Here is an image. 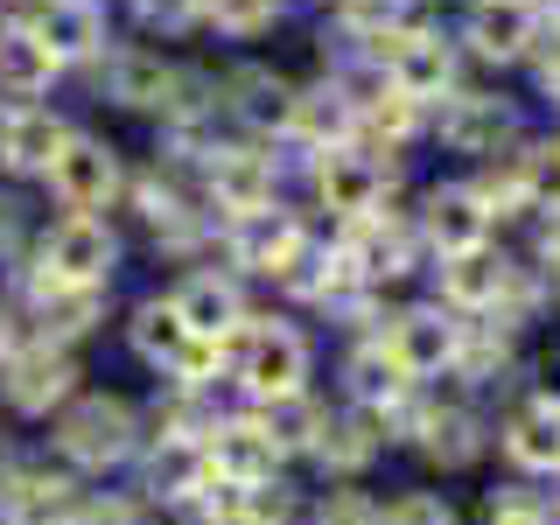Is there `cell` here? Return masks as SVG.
Here are the masks:
<instances>
[{"label":"cell","mask_w":560,"mask_h":525,"mask_svg":"<svg viewBox=\"0 0 560 525\" xmlns=\"http://www.w3.org/2000/svg\"><path fill=\"white\" fill-rule=\"evenodd\" d=\"M218 364H232V378L245 385V399L253 407H273V399H294L308 393V337L294 323H245L232 329V337L218 343Z\"/></svg>","instance_id":"obj_1"},{"label":"cell","mask_w":560,"mask_h":525,"mask_svg":"<svg viewBox=\"0 0 560 525\" xmlns=\"http://www.w3.org/2000/svg\"><path fill=\"white\" fill-rule=\"evenodd\" d=\"M378 343H385V358L399 364L407 385H434V378H455L463 343H469V323L448 315L442 302H420V308H399L393 323H385Z\"/></svg>","instance_id":"obj_2"},{"label":"cell","mask_w":560,"mask_h":525,"mask_svg":"<svg viewBox=\"0 0 560 525\" xmlns=\"http://www.w3.org/2000/svg\"><path fill=\"white\" fill-rule=\"evenodd\" d=\"M57 448L78 469H113L140 448V413L119 393H92V399H70L57 420Z\"/></svg>","instance_id":"obj_3"},{"label":"cell","mask_w":560,"mask_h":525,"mask_svg":"<svg viewBox=\"0 0 560 525\" xmlns=\"http://www.w3.org/2000/svg\"><path fill=\"white\" fill-rule=\"evenodd\" d=\"M127 337H133V350L154 364V372H168L183 385H203L210 372H218V343L189 337V323L175 315V302H140L133 323H127Z\"/></svg>","instance_id":"obj_4"},{"label":"cell","mask_w":560,"mask_h":525,"mask_svg":"<svg viewBox=\"0 0 560 525\" xmlns=\"http://www.w3.org/2000/svg\"><path fill=\"white\" fill-rule=\"evenodd\" d=\"M518 302V267L504 253H490V245H477V253H455L442 259V308L448 315H512Z\"/></svg>","instance_id":"obj_5"},{"label":"cell","mask_w":560,"mask_h":525,"mask_svg":"<svg viewBox=\"0 0 560 525\" xmlns=\"http://www.w3.org/2000/svg\"><path fill=\"white\" fill-rule=\"evenodd\" d=\"M203 455H210V483H232V490H267L280 477V448L267 442V428L253 413L218 420L203 434Z\"/></svg>","instance_id":"obj_6"},{"label":"cell","mask_w":560,"mask_h":525,"mask_svg":"<svg viewBox=\"0 0 560 525\" xmlns=\"http://www.w3.org/2000/svg\"><path fill=\"white\" fill-rule=\"evenodd\" d=\"M113 253L119 245L98 218H63L57 232L43 238V280H57V288H105Z\"/></svg>","instance_id":"obj_7"},{"label":"cell","mask_w":560,"mask_h":525,"mask_svg":"<svg viewBox=\"0 0 560 525\" xmlns=\"http://www.w3.org/2000/svg\"><path fill=\"white\" fill-rule=\"evenodd\" d=\"M498 448H504V463H512L518 477H533V483L560 477V399L539 393V399H525L518 413H504Z\"/></svg>","instance_id":"obj_8"},{"label":"cell","mask_w":560,"mask_h":525,"mask_svg":"<svg viewBox=\"0 0 560 525\" xmlns=\"http://www.w3.org/2000/svg\"><path fill=\"white\" fill-rule=\"evenodd\" d=\"M43 175L70 203V218H92V210H105L113 189H119V162H113V148H98V140H63V154Z\"/></svg>","instance_id":"obj_9"},{"label":"cell","mask_w":560,"mask_h":525,"mask_svg":"<svg viewBox=\"0 0 560 525\" xmlns=\"http://www.w3.org/2000/svg\"><path fill=\"white\" fill-rule=\"evenodd\" d=\"M315 189H323V203L337 210V218H378L385 203V168L378 154H358V148H323V162H315Z\"/></svg>","instance_id":"obj_10"},{"label":"cell","mask_w":560,"mask_h":525,"mask_svg":"<svg viewBox=\"0 0 560 525\" xmlns=\"http://www.w3.org/2000/svg\"><path fill=\"white\" fill-rule=\"evenodd\" d=\"M393 442V434L378 428V413H358V407H343V413H323V428H315V442H308V455L329 469L337 483H350V477H364V469L378 463V448Z\"/></svg>","instance_id":"obj_11"},{"label":"cell","mask_w":560,"mask_h":525,"mask_svg":"<svg viewBox=\"0 0 560 525\" xmlns=\"http://www.w3.org/2000/svg\"><path fill=\"white\" fill-rule=\"evenodd\" d=\"M420 238H428L442 259L477 253V245H490V210L477 203L469 183H448V189H434V197L420 203Z\"/></svg>","instance_id":"obj_12"},{"label":"cell","mask_w":560,"mask_h":525,"mask_svg":"<svg viewBox=\"0 0 560 525\" xmlns=\"http://www.w3.org/2000/svg\"><path fill=\"white\" fill-rule=\"evenodd\" d=\"M70 393H78V364H70L57 343H35V350H14L8 358V399L22 413L70 407Z\"/></svg>","instance_id":"obj_13"},{"label":"cell","mask_w":560,"mask_h":525,"mask_svg":"<svg viewBox=\"0 0 560 525\" xmlns=\"http://www.w3.org/2000/svg\"><path fill=\"white\" fill-rule=\"evenodd\" d=\"M385 78H393V92H399V98L428 105V98H442L448 84H455V49H448L434 28L399 35V43H393V57H385Z\"/></svg>","instance_id":"obj_14"},{"label":"cell","mask_w":560,"mask_h":525,"mask_svg":"<svg viewBox=\"0 0 560 525\" xmlns=\"http://www.w3.org/2000/svg\"><path fill=\"white\" fill-rule=\"evenodd\" d=\"M210 197H218V210H232V218L273 210V154L218 148V154H210Z\"/></svg>","instance_id":"obj_15"},{"label":"cell","mask_w":560,"mask_h":525,"mask_svg":"<svg viewBox=\"0 0 560 525\" xmlns=\"http://www.w3.org/2000/svg\"><path fill=\"white\" fill-rule=\"evenodd\" d=\"M168 302H175V315L189 323V337H203V343H224V337L245 323L238 280H224V273H189L183 288L168 294Z\"/></svg>","instance_id":"obj_16"},{"label":"cell","mask_w":560,"mask_h":525,"mask_svg":"<svg viewBox=\"0 0 560 525\" xmlns=\"http://www.w3.org/2000/svg\"><path fill=\"white\" fill-rule=\"evenodd\" d=\"M343 385H350V407H358V413H378V428H385V420H393L399 407H407V393H413V385L399 378V364L385 358V343H378V337H372V343H358V350L343 358Z\"/></svg>","instance_id":"obj_17"},{"label":"cell","mask_w":560,"mask_h":525,"mask_svg":"<svg viewBox=\"0 0 560 525\" xmlns=\"http://www.w3.org/2000/svg\"><path fill=\"white\" fill-rule=\"evenodd\" d=\"M210 490V455L203 442H183V434H162L148 455V498L154 504H197Z\"/></svg>","instance_id":"obj_18"},{"label":"cell","mask_w":560,"mask_h":525,"mask_svg":"<svg viewBox=\"0 0 560 525\" xmlns=\"http://www.w3.org/2000/svg\"><path fill=\"white\" fill-rule=\"evenodd\" d=\"M294 245H302V224H294L288 210H253V218H232V267H245V273H280Z\"/></svg>","instance_id":"obj_19"},{"label":"cell","mask_w":560,"mask_h":525,"mask_svg":"<svg viewBox=\"0 0 560 525\" xmlns=\"http://www.w3.org/2000/svg\"><path fill=\"white\" fill-rule=\"evenodd\" d=\"M469 49L490 63H512L533 49V14L525 0H469Z\"/></svg>","instance_id":"obj_20"},{"label":"cell","mask_w":560,"mask_h":525,"mask_svg":"<svg viewBox=\"0 0 560 525\" xmlns=\"http://www.w3.org/2000/svg\"><path fill=\"white\" fill-rule=\"evenodd\" d=\"M442 140H448L455 154H498L504 140H512V105H498V98H483V92L448 98V113H442Z\"/></svg>","instance_id":"obj_21"},{"label":"cell","mask_w":560,"mask_h":525,"mask_svg":"<svg viewBox=\"0 0 560 525\" xmlns=\"http://www.w3.org/2000/svg\"><path fill=\"white\" fill-rule=\"evenodd\" d=\"M343 253H350V267H358L364 288H378V280H399L413 267V238L399 232L393 218H358V232L343 238Z\"/></svg>","instance_id":"obj_22"},{"label":"cell","mask_w":560,"mask_h":525,"mask_svg":"<svg viewBox=\"0 0 560 525\" xmlns=\"http://www.w3.org/2000/svg\"><path fill=\"white\" fill-rule=\"evenodd\" d=\"M288 133L315 140V148H343V140L358 133V105H350V92H337V84L294 92V105H288Z\"/></svg>","instance_id":"obj_23"},{"label":"cell","mask_w":560,"mask_h":525,"mask_svg":"<svg viewBox=\"0 0 560 525\" xmlns=\"http://www.w3.org/2000/svg\"><path fill=\"white\" fill-rule=\"evenodd\" d=\"M28 35L49 49V57H92L98 49V14L84 8V0H43V14L28 22Z\"/></svg>","instance_id":"obj_24"},{"label":"cell","mask_w":560,"mask_h":525,"mask_svg":"<svg viewBox=\"0 0 560 525\" xmlns=\"http://www.w3.org/2000/svg\"><path fill=\"white\" fill-rule=\"evenodd\" d=\"M63 119H49V113H14V119H0V162L8 168H49L63 154Z\"/></svg>","instance_id":"obj_25"},{"label":"cell","mask_w":560,"mask_h":525,"mask_svg":"<svg viewBox=\"0 0 560 525\" xmlns=\"http://www.w3.org/2000/svg\"><path fill=\"white\" fill-rule=\"evenodd\" d=\"M49 78H57V57H49L28 28H8V35H0V84H8L14 98L49 92Z\"/></svg>","instance_id":"obj_26"},{"label":"cell","mask_w":560,"mask_h":525,"mask_svg":"<svg viewBox=\"0 0 560 525\" xmlns=\"http://www.w3.org/2000/svg\"><path fill=\"white\" fill-rule=\"evenodd\" d=\"M253 420L267 428V442L280 448V463H288V455H308L315 428H323V407H315L308 393H294V399H273V407H259Z\"/></svg>","instance_id":"obj_27"},{"label":"cell","mask_w":560,"mask_h":525,"mask_svg":"<svg viewBox=\"0 0 560 525\" xmlns=\"http://www.w3.org/2000/svg\"><path fill=\"white\" fill-rule=\"evenodd\" d=\"M175 92H183V78L162 57H119L113 63V98H127V105H175Z\"/></svg>","instance_id":"obj_28"},{"label":"cell","mask_w":560,"mask_h":525,"mask_svg":"<svg viewBox=\"0 0 560 525\" xmlns=\"http://www.w3.org/2000/svg\"><path fill=\"white\" fill-rule=\"evenodd\" d=\"M547 512H553V490H539L533 477L483 490V525H547Z\"/></svg>","instance_id":"obj_29"},{"label":"cell","mask_w":560,"mask_h":525,"mask_svg":"<svg viewBox=\"0 0 560 525\" xmlns=\"http://www.w3.org/2000/svg\"><path fill=\"white\" fill-rule=\"evenodd\" d=\"M378 525H463V512L442 490H399L393 504H378Z\"/></svg>","instance_id":"obj_30"},{"label":"cell","mask_w":560,"mask_h":525,"mask_svg":"<svg viewBox=\"0 0 560 525\" xmlns=\"http://www.w3.org/2000/svg\"><path fill=\"white\" fill-rule=\"evenodd\" d=\"M238 113L245 119H259V127H288V105H294V92H288V84H280V78H267V70H245V78H238Z\"/></svg>","instance_id":"obj_31"},{"label":"cell","mask_w":560,"mask_h":525,"mask_svg":"<svg viewBox=\"0 0 560 525\" xmlns=\"http://www.w3.org/2000/svg\"><path fill=\"white\" fill-rule=\"evenodd\" d=\"M197 14H210L224 35H259V28H273L280 0H197Z\"/></svg>","instance_id":"obj_32"},{"label":"cell","mask_w":560,"mask_h":525,"mask_svg":"<svg viewBox=\"0 0 560 525\" xmlns=\"http://www.w3.org/2000/svg\"><path fill=\"white\" fill-rule=\"evenodd\" d=\"M518 183H525V203H553L560 210V148L518 154Z\"/></svg>","instance_id":"obj_33"},{"label":"cell","mask_w":560,"mask_h":525,"mask_svg":"<svg viewBox=\"0 0 560 525\" xmlns=\"http://www.w3.org/2000/svg\"><path fill=\"white\" fill-rule=\"evenodd\" d=\"M78 525H154V512L133 498H105V504H78Z\"/></svg>","instance_id":"obj_34"},{"label":"cell","mask_w":560,"mask_h":525,"mask_svg":"<svg viewBox=\"0 0 560 525\" xmlns=\"http://www.w3.org/2000/svg\"><path fill=\"white\" fill-rule=\"evenodd\" d=\"M140 8H148V22H189V14H197V0H140Z\"/></svg>","instance_id":"obj_35"},{"label":"cell","mask_w":560,"mask_h":525,"mask_svg":"<svg viewBox=\"0 0 560 525\" xmlns=\"http://www.w3.org/2000/svg\"><path fill=\"white\" fill-rule=\"evenodd\" d=\"M539 84H547V92L560 98V35L547 43V57H539Z\"/></svg>","instance_id":"obj_36"},{"label":"cell","mask_w":560,"mask_h":525,"mask_svg":"<svg viewBox=\"0 0 560 525\" xmlns=\"http://www.w3.org/2000/svg\"><path fill=\"white\" fill-rule=\"evenodd\" d=\"M0 358H14V323H8V308H0Z\"/></svg>","instance_id":"obj_37"},{"label":"cell","mask_w":560,"mask_h":525,"mask_svg":"<svg viewBox=\"0 0 560 525\" xmlns=\"http://www.w3.org/2000/svg\"><path fill=\"white\" fill-rule=\"evenodd\" d=\"M547 525H560V498H553V512H547Z\"/></svg>","instance_id":"obj_38"},{"label":"cell","mask_w":560,"mask_h":525,"mask_svg":"<svg viewBox=\"0 0 560 525\" xmlns=\"http://www.w3.org/2000/svg\"><path fill=\"white\" fill-rule=\"evenodd\" d=\"M553 22H560V0H553Z\"/></svg>","instance_id":"obj_39"},{"label":"cell","mask_w":560,"mask_h":525,"mask_svg":"<svg viewBox=\"0 0 560 525\" xmlns=\"http://www.w3.org/2000/svg\"><path fill=\"white\" fill-rule=\"evenodd\" d=\"M84 8H92V0H84Z\"/></svg>","instance_id":"obj_40"}]
</instances>
